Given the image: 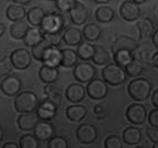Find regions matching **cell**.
I'll use <instances>...</instances> for the list:
<instances>
[{
    "label": "cell",
    "mask_w": 158,
    "mask_h": 148,
    "mask_svg": "<svg viewBox=\"0 0 158 148\" xmlns=\"http://www.w3.org/2000/svg\"><path fill=\"white\" fill-rule=\"evenodd\" d=\"M40 104V100L35 92L30 90L21 91L14 99L15 109L19 114L21 113H32L35 112L38 106Z\"/></svg>",
    "instance_id": "obj_1"
},
{
    "label": "cell",
    "mask_w": 158,
    "mask_h": 148,
    "mask_svg": "<svg viewBox=\"0 0 158 148\" xmlns=\"http://www.w3.org/2000/svg\"><path fill=\"white\" fill-rule=\"evenodd\" d=\"M151 83L144 78H135L133 79L127 86V92L130 97L135 101L147 100L151 95Z\"/></svg>",
    "instance_id": "obj_2"
},
{
    "label": "cell",
    "mask_w": 158,
    "mask_h": 148,
    "mask_svg": "<svg viewBox=\"0 0 158 148\" xmlns=\"http://www.w3.org/2000/svg\"><path fill=\"white\" fill-rule=\"evenodd\" d=\"M101 75H102V80L105 82L113 87L121 86L127 79V74H126L124 67L117 65L115 63L105 65V67L101 71Z\"/></svg>",
    "instance_id": "obj_3"
},
{
    "label": "cell",
    "mask_w": 158,
    "mask_h": 148,
    "mask_svg": "<svg viewBox=\"0 0 158 148\" xmlns=\"http://www.w3.org/2000/svg\"><path fill=\"white\" fill-rule=\"evenodd\" d=\"M65 19L64 16L58 13H49L46 14L41 23V31L48 33H60V31L64 29Z\"/></svg>",
    "instance_id": "obj_4"
},
{
    "label": "cell",
    "mask_w": 158,
    "mask_h": 148,
    "mask_svg": "<svg viewBox=\"0 0 158 148\" xmlns=\"http://www.w3.org/2000/svg\"><path fill=\"white\" fill-rule=\"evenodd\" d=\"M9 58L14 69L19 71L29 69L30 65L32 64V54L24 48H18L13 50L9 55Z\"/></svg>",
    "instance_id": "obj_5"
},
{
    "label": "cell",
    "mask_w": 158,
    "mask_h": 148,
    "mask_svg": "<svg viewBox=\"0 0 158 148\" xmlns=\"http://www.w3.org/2000/svg\"><path fill=\"white\" fill-rule=\"evenodd\" d=\"M73 75H74V79L77 82H82V83L90 82L96 76V69H94V66L92 64H90L88 61L77 63L74 66Z\"/></svg>",
    "instance_id": "obj_6"
},
{
    "label": "cell",
    "mask_w": 158,
    "mask_h": 148,
    "mask_svg": "<svg viewBox=\"0 0 158 148\" xmlns=\"http://www.w3.org/2000/svg\"><path fill=\"white\" fill-rule=\"evenodd\" d=\"M86 95L94 100H101L108 94L107 83L104 80L94 79L86 84Z\"/></svg>",
    "instance_id": "obj_7"
},
{
    "label": "cell",
    "mask_w": 158,
    "mask_h": 148,
    "mask_svg": "<svg viewBox=\"0 0 158 148\" xmlns=\"http://www.w3.org/2000/svg\"><path fill=\"white\" fill-rule=\"evenodd\" d=\"M76 139L83 145H91L97 140L98 131L94 124L83 123L76 129L75 131Z\"/></svg>",
    "instance_id": "obj_8"
},
{
    "label": "cell",
    "mask_w": 158,
    "mask_h": 148,
    "mask_svg": "<svg viewBox=\"0 0 158 148\" xmlns=\"http://www.w3.org/2000/svg\"><path fill=\"white\" fill-rule=\"evenodd\" d=\"M125 116L130 123L134 125H140L147 120V109L143 105L135 103V104L130 105L125 112Z\"/></svg>",
    "instance_id": "obj_9"
},
{
    "label": "cell",
    "mask_w": 158,
    "mask_h": 148,
    "mask_svg": "<svg viewBox=\"0 0 158 148\" xmlns=\"http://www.w3.org/2000/svg\"><path fill=\"white\" fill-rule=\"evenodd\" d=\"M119 15L126 22H134L140 18V5L135 4L131 0H125L119 6Z\"/></svg>",
    "instance_id": "obj_10"
},
{
    "label": "cell",
    "mask_w": 158,
    "mask_h": 148,
    "mask_svg": "<svg viewBox=\"0 0 158 148\" xmlns=\"http://www.w3.org/2000/svg\"><path fill=\"white\" fill-rule=\"evenodd\" d=\"M22 88V82L21 80L18 79L17 76L14 75H8L4 78V80L0 83V89L4 92L6 96L13 97L16 95L19 94Z\"/></svg>",
    "instance_id": "obj_11"
},
{
    "label": "cell",
    "mask_w": 158,
    "mask_h": 148,
    "mask_svg": "<svg viewBox=\"0 0 158 148\" xmlns=\"http://www.w3.org/2000/svg\"><path fill=\"white\" fill-rule=\"evenodd\" d=\"M34 136L41 141H48L55 136V125L49 121H42L40 120L38 124L34 128Z\"/></svg>",
    "instance_id": "obj_12"
},
{
    "label": "cell",
    "mask_w": 158,
    "mask_h": 148,
    "mask_svg": "<svg viewBox=\"0 0 158 148\" xmlns=\"http://www.w3.org/2000/svg\"><path fill=\"white\" fill-rule=\"evenodd\" d=\"M69 14L73 24L80 26L85 24V22L88 21V15H89V13H88V9H86V7L82 2L76 1L75 4H74V6L69 9Z\"/></svg>",
    "instance_id": "obj_13"
},
{
    "label": "cell",
    "mask_w": 158,
    "mask_h": 148,
    "mask_svg": "<svg viewBox=\"0 0 158 148\" xmlns=\"http://www.w3.org/2000/svg\"><path fill=\"white\" fill-rule=\"evenodd\" d=\"M139 47V42L135 39H133L129 36H117L111 46L113 54L118 50H130L134 51Z\"/></svg>",
    "instance_id": "obj_14"
},
{
    "label": "cell",
    "mask_w": 158,
    "mask_h": 148,
    "mask_svg": "<svg viewBox=\"0 0 158 148\" xmlns=\"http://www.w3.org/2000/svg\"><path fill=\"white\" fill-rule=\"evenodd\" d=\"M57 109L58 107L55 104H52L48 99H43L42 101H40L39 106L36 108V115L42 121H50L56 116Z\"/></svg>",
    "instance_id": "obj_15"
},
{
    "label": "cell",
    "mask_w": 158,
    "mask_h": 148,
    "mask_svg": "<svg viewBox=\"0 0 158 148\" xmlns=\"http://www.w3.org/2000/svg\"><path fill=\"white\" fill-rule=\"evenodd\" d=\"M86 89L80 83H72L69 84L66 91H65V96L67 98V100L73 103V104H79L85 98Z\"/></svg>",
    "instance_id": "obj_16"
},
{
    "label": "cell",
    "mask_w": 158,
    "mask_h": 148,
    "mask_svg": "<svg viewBox=\"0 0 158 148\" xmlns=\"http://www.w3.org/2000/svg\"><path fill=\"white\" fill-rule=\"evenodd\" d=\"M39 116L36 113H21L17 117V125L23 131L34 130L35 125L39 122Z\"/></svg>",
    "instance_id": "obj_17"
},
{
    "label": "cell",
    "mask_w": 158,
    "mask_h": 148,
    "mask_svg": "<svg viewBox=\"0 0 158 148\" xmlns=\"http://www.w3.org/2000/svg\"><path fill=\"white\" fill-rule=\"evenodd\" d=\"M137 29L139 32V39L140 41H146L150 39L155 32V24L151 21V18L143 17L140 18L137 22Z\"/></svg>",
    "instance_id": "obj_18"
},
{
    "label": "cell",
    "mask_w": 158,
    "mask_h": 148,
    "mask_svg": "<svg viewBox=\"0 0 158 148\" xmlns=\"http://www.w3.org/2000/svg\"><path fill=\"white\" fill-rule=\"evenodd\" d=\"M58 76H59L58 67H54V66L44 65L43 64L39 70L40 80L46 83V84H54L58 80Z\"/></svg>",
    "instance_id": "obj_19"
},
{
    "label": "cell",
    "mask_w": 158,
    "mask_h": 148,
    "mask_svg": "<svg viewBox=\"0 0 158 148\" xmlns=\"http://www.w3.org/2000/svg\"><path fill=\"white\" fill-rule=\"evenodd\" d=\"M122 138L126 145L137 146L140 144L141 139H142V133H141L140 129L137 126H129L123 131Z\"/></svg>",
    "instance_id": "obj_20"
},
{
    "label": "cell",
    "mask_w": 158,
    "mask_h": 148,
    "mask_svg": "<svg viewBox=\"0 0 158 148\" xmlns=\"http://www.w3.org/2000/svg\"><path fill=\"white\" fill-rule=\"evenodd\" d=\"M63 40L69 46H79L83 41V33L77 27H67L63 33Z\"/></svg>",
    "instance_id": "obj_21"
},
{
    "label": "cell",
    "mask_w": 158,
    "mask_h": 148,
    "mask_svg": "<svg viewBox=\"0 0 158 148\" xmlns=\"http://www.w3.org/2000/svg\"><path fill=\"white\" fill-rule=\"evenodd\" d=\"M42 63L44 65L54 66V67L61 65V49L56 46H51L44 55Z\"/></svg>",
    "instance_id": "obj_22"
},
{
    "label": "cell",
    "mask_w": 158,
    "mask_h": 148,
    "mask_svg": "<svg viewBox=\"0 0 158 148\" xmlns=\"http://www.w3.org/2000/svg\"><path fill=\"white\" fill-rule=\"evenodd\" d=\"M44 16H46V11L42 7H39V6H34L26 11L27 22L34 27L41 26V23H42Z\"/></svg>",
    "instance_id": "obj_23"
},
{
    "label": "cell",
    "mask_w": 158,
    "mask_h": 148,
    "mask_svg": "<svg viewBox=\"0 0 158 148\" xmlns=\"http://www.w3.org/2000/svg\"><path fill=\"white\" fill-rule=\"evenodd\" d=\"M86 113H88V111H86L85 106L80 104L71 105L66 109V116L72 122H80V121H82L86 116Z\"/></svg>",
    "instance_id": "obj_24"
},
{
    "label": "cell",
    "mask_w": 158,
    "mask_h": 148,
    "mask_svg": "<svg viewBox=\"0 0 158 148\" xmlns=\"http://www.w3.org/2000/svg\"><path fill=\"white\" fill-rule=\"evenodd\" d=\"M83 38L89 41V42H94L97 40L100 39L101 34H102V30L99 25L94 24V23H89L85 24V26L83 27Z\"/></svg>",
    "instance_id": "obj_25"
},
{
    "label": "cell",
    "mask_w": 158,
    "mask_h": 148,
    "mask_svg": "<svg viewBox=\"0 0 158 148\" xmlns=\"http://www.w3.org/2000/svg\"><path fill=\"white\" fill-rule=\"evenodd\" d=\"M6 16H7L8 19L11 21L13 23L18 22V21H23V18L26 16V11L22 5L11 4L7 7Z\"/></svg>",
    "instance_id": "obj_26"
},
{
    "label": "cell",
    "mask_w": 158,
    "mask_h": 148,
    "mask_svg": "<svg viewBox=\"0 0 158 148\" xmlns=\"http://www.w3.org/2000/svg\"><path fill=\"white\" fill-rule=\"evenodd\" d=\"M29 29L30 27L27 25V23L23 22V21H18V22H14L10 25V27H9V34L15 40H23L25 38Z\"/></svg>",
    "instance_id": "obj_27"
},
{
    "label": "cell",
    "mask_w": 158,
    "mask_h": 148,
    "mask_svg": "<svg viewBox=\"0 0 158 148\" xmlns=\"http://www.w3.org/2000/svg\"><path fill=\"white\" fill-rule=\"evenodd\" d=\"M94 17L99 23H110L115 17V14H114V11L110 6L101 5L96 9Z\"/></svg>",
    "instance_id": "obj_28"
},
{
    "label": "cell",
    "mask_w": 158,
    "mask_h": 148,
    "mask_svg": "<svg viewBox=\"0 0 158 148\" xmlns=\"http://www.w3.org/2000/svg\"><path fill=\"white\" fill-rule=\"evenodd\" d=\"M110 61V55L108 50L101 44H96L94 46V55L92 57V61L96 65H107Z\"/></svg>",
    "instance_id": "obj_29"
},
{
    "label": "cell",
    "mask_w": 158,
    "mask_h": 148,
    "mask_svg": "<svg viewBox=\"0 0 158 148\" xmlns=\"http://www.w3.org/2000/svg\"><path fill=\"white\" fill-rule=\"evenodd\" d=\"M77 53L74 49L65 48L61 49V66L64 67H73L77 64Z\"/></svg>",
    "instance_id": "obj_30"
},
{
    "label": "cell",
    "mask_w": 158,
    "mask_h": 148,
    "mask_svg": "<svg viewBox=\"0 0 158 148\" xmlns=\"http://www.w3.org/2000/svg\"><path fill=\"white\" fill-rule=\"evenodd\" d=\"M43 40V32L38 27H30L27 33H26L25 38L23 39L24 44L29 47H33L41 42Z\"/></svg>",
    "instance_id": "obj_31"
},
{
    "label": "cell",
    "mask_w": 158,
    "mask_h": 148,
    "mask_svg": "<svg viewBox=\"0 0 158 148\" xmlns=\"http://www.w3.org/2000/svg\"><path fill=\"white\" fill-rule=\"evenodd\" d=\"M76 53H77V56H79L80 59H82V61H90V59H92L94 55V44H90L89 41L88 42L86 41H82L77 46Z\"/></svg>",
    "instance_id": "obj_32"
},
{
    "label": "cell",
    "mask_w": 158,
    "mask_h": 148,
    "mask_svg": "<svg viewBox=\"0 0 158 148\" xmlns=\"http://www.w3.org/2000/svg\"><path fill=\"white\" fill-rule=\"evenodd\" d=\"M127 76H131V78H138L140 76V74L143 72V64H142V61L140 58H138L134 56L133 61L127 64V65L124 67Z\"/></svg>",
    "instance_id": "obj_33"
},
{
    "label": "cell",
    "mask_w": 158,
    "mask_h": 148,
    "mask_svg": "<svg viewBox=\"0 0 158 148\" xmlns=\"http://www.w3.org/2000/svg\"><path fill=\"white\" fill-rule=\"evenodd\" d=\"M113 58H114L115 64L122 66V67H125L127 64H130V63L133 61L134 55H133V51L118 50V51H116V53L113 54Z\"/></svg>",
    "instance_id": "obj_34"
},
{
    "label": "cell",
    "mask_w": 158,
    "mask_h": 148,
    "mask_svg": "<svg viewBox=\"0 0 158 148\" xmlns=\"http://www.w3.org/2000/svg\"><path fill=\"white\" fill-rule=\"evenodd\" d=\"M43 91H44V95H46V99L51 101V103L56 105L57 107L60 106L61 96H60L59 90H58V88H56L55 86H52V84H46Z\"/></svg>",
    "instance_id": "obj_35"
},
{
    "label": "cell",
    "mask_w": 158,
    "mask_h": 148,
    "mask_svg": "<svg viewBox=\"0 0 158 148\" xmlns=\"http://www.w3.org/2000/svg\"><path fill=\"white\" fill-rule=\"evenodd\" d=\"M51 47V44L48 42L47 40L43 39L41 42H39L38 44L33 46L32 50H31V54H32V57L35 58L36 61H42L43 58H44V55L47 53V50Z\"/></svg>",
    "instance_id": "obj_36"
},
{
    "label": "cell",
    "mask_w": 158,
    "mask_h": 148,
    "mask_svg": "<svg viewBox=\"0 0 158 148\" xmlns=\"http://www.w3.org/2000/svg\"><path fill=\"white\" fill-rule=\"evenodd\" d=\"M21 148H39V139L34 134H24L19 139Z\"/></svg>",
    "instance_id": "obj_37"
},
{
    "label": "cell",
    "mask_w": 158,
    "mask_h": 148,
    "mask_svg": "<svg viewBox=\"0 0 158 148\" xmlns=\"http://www.w3.org/2000/svg\"><path fill=\"white\" fill-rule=\"evenodd\" d=\"M47 148H69V141L61 136H54L50 140H48Z\"/></svg>",
    "instance_id": "obj_38"
},
{
    "label": "cell",
    "mask_w": 158,
    "mask_h": 148,
    "mask_svg": "<svg viewBox=\"0 0 158 148\" xmlns=\"http://www.w3.org/2000/svg\"><path fill=\"white\" fill-rule=\"evenodd\" d=\"M123 138L113 134V136H108L105 140V148H123Z\"/></svg>",
    "instance_id": "obj_39"
},
{
    "label": "cell",
    "mask_w": 158,
    "mask_h": 148,
    "mask_svg": "<svg viewBox=\"0 0 158 148\" xmlns=\"http://www.w3.org/2000/svg\"><path fill=\"white\" fill-rule=\"evenodd\" d=\"M13 64L10 61V58H2L0 59V79L1 78H6L13 71Z\"/></svg>",
    "instance_id": "obj_40"
},
{
    "label": "cell",
    "mask_w": 158,
    "mask_h": 148,
    "mask_svg": "<svg viewBox=\"0 0 158 148\" xmlns=\"http://www.w3.org/2000/svg\"><path fill=\"white\" fill-rule=\"evenodd\" d=\"M43 39L47 40L51 46H56V47H58V46L60 44L61 40H63V36H60V33L43 32Z\"/></svg>",
    "instance_id": "obj_41"
},
{
    "label": "cell",
    "mask_w": 158,
    "mask_h": 148,
    "mask_svg": "<svg viewBox=\"0 0 158 148\" xmlns=\"http://www.w3.org/2000/svg\"><path fill=\"white\" fill-rule=\"evenodd\" d=\"M75 2L76 0H55L56 8L60 11H69Z\"/></svg>",
    "instance_id": "obj_42"
},
{
    "label": "cell",
    "mask_w": 158,
    "mask_h": 148,
    "mask_svg": "<svg viewBox=\"0 0 158 148\" xmlns=\"http://www.w3.org/2000/svg\"><path fill=\"white\" fill-rule=\"evenodd\" d=\"M148 121H149L150 126H154V128H157L158 129V108L152 109L151 112H149Z\"/></svg>",
    "instance_id": "obj_43"
},
{
    "label": "cell",
    "mask_w": 158,
    "mask_h": 148,
    "mask_svg": "<svg viewBox=\"0 0 158 148\" xmlns=\"http://www.w3.org/2000/svg\"><path fill=\"white\" fill-rule=\"evenodd\" d=\"M147 136L149 138V140L152 141V142H158V129L157 128H154V126H150L147 129Z\"/></svg>",
    "instance_id": "obj_44"
},
{
    "label": "cell",
    "mask_w": 158,
    "mask_h": 148,
    "mask_svg": "<svg viewBox=\"0 0 158 148\" xmlns=\"http://www.w3.org/2000/svg\"><path fill=\"white\" fill-rule=\"evenodd\" d=\"M94 114L98 116V119L101 120L105 116V106L101 104L96 105L94 107Z\"/></svg>",
    "instance_id": "obj_45"
},
{
    "label": "cell",
    "mask_w": 158,
    "mask_h": 148,
    "mask_svg": "<svg viewBox=\"0 0 158 148\" xmlns=\"http://www.w3.org/2000/svg\"><path fill=\"white\" fill-rule=\"evenodd\" d=\"M151 103L156 108H158V88L151 94Z\"/></svg>",
    "instance_id": "obj_46"
},
{
    "label": "cell",
    "mask_w": 158,
    "mask_h": 148,
    "mask_svg": "<svg viewBox=\"0 0 158 148\" xmlns=\"http://www.w3.org/2000/svg\"><path fill=\"white\" fill-rule=\"evenodd\" d=\"M151 41H152V44L156 48H158V29L155 30L154 34L151 36Z\"/></svg>",
    "instance_id": "obj_47"
},
{
    "label": "cell",
    "mask_w": 158,
    "mask_h": 148,
    "mask_svg": "<svg viewBox=\"0 0 158 148\" xmlns=\"http://www.w3.org/2000/svg\"><path fill=\"white\" fill-rule=\"evenodd\" d=\"M151 64H152V66H155L156 69H158V51L152 55V57H151Z\"/></svg>",
    "instance_id": "obj_48"
},
{
    "label": "cell",
    "mask_w": 158,
    "mask_h": 148,
    "mask_svg": "<svg viewBox=\"0 0 158 148\" xmlns=\"http://www.w3.org/2000/svg\"><path fill=\"white\" fill-rule=\"evenodd\" d=\"M2 148H21V147H19V145L15 144L13 141H9V142H6V144L2 146Z\"/></svg>",
    "instance_id": "obj_49"
},
{
    "label": "cell",
    "mask_w": 158,
    "mask_h": 148,
    "mask_svg": "<svg viewBox=\"0 0 158 148\" xmlns=\"http://www.w3.org/2000/svg\"><path fill=\"white\" fill-rule=\"evenodd\" d=\"M15 4H18V5H22V6H24V5H29L32 2V0H13Z\"/></svg>",
    "instance_id": "obj_50"
},
{
    "label": "cell",
    "mask_w": 158,
    "mask_h": 148,
    "mask_svg": "<svg viewBox=\"0 0 158 148\" xmlns=\"http://www.w3.org/2000/svg\"><path fill=\"white\" fill-rule=\"evenodd\" d=\"M5 31H6V26H5L4 23H0V38L5 34Z\"/></svg>",
    "instance_id": "obj_51"
},
{
    "label": "cell",
    "mask_w": 158,
    "mask_h": 148,
    "mask_svg": "<svg viewBox=\"0 0 158 148\" xmlns=\"http://www.w3.org/2000/svg\"><path fill=\"white\" fill-rule=\"evenodd\" d=\"M96 4H100V5H104V4H107V2H109L110 0H94Z\"/></svg>",
    "instance_id": "obj_52"
},
{
    "label": "cell",
    "mask_w": 158,
    "mask_h": 148,
    "mask_svg": "<svg viewBox=\"0 0 158 148\" xmlns=\"http://www.w3.org/2000/svg\"><path fill=\"white\" fill-rule=\"evenodd\" d=\"M2 139H4V129H2V126L0 125V142H1Z\"/></svg>",
    "instance_id": "obj_53"
},
{
    "label": "cell",
    "mask_w": 158,
    "mask_h": 148,
    "mask_svg": "<svg viewBox=\"0 0 158 148\" xmlns=\"http://www.w3.org/2000/svg\"><path fill=\"white\" fill-rule=\"evenodd\" d=\"M131 1L135 2V4H138V5H141V4H144L147 0H131Z\"/></svg>",
    "instance_id": "obj_54"
},
{
    "label": "cell",
    "mask_w": 158,
    "mask_h": 148,
    "mask_svg": "<svg viewBox=\"0 0 158 148\" xmlns=\"http://www.w3.org/2000/svg\"><path fill=\"white\" fill-rule=\"evenodd\" d=\"M152 148H158V142H155L154 146H152Z\"/></svg>",
    "instance_id": "obj_55"
},
{
    "label": "cell",
    "mask_w": 158,
    "mask_h": 148,
    "mask_svg": "<svg viewBox=\"0 0 158 148\" xmlns=\"http://www.w3.org/2000/svg\"><path fill=\"white\" fill-rule=\"evenodd\" d=\"M135 148H146V147H142V146H139V147H135Z\"/></svg>",
    "instance_id": "obj_56"
},
{
    "label": "cell",
    "mask_w": 158,
    "mask_h": 148,
    "mask_svg": "<svg viewBox=\"0 0 158 148\" xmlns=\"http://www.w3.org/2000/svg\"><path fill=\"white\" fill-rule=\"evenodd\" d=\"M47 1H55V0H47Z\"/></svg>",
    "instance_id": "obj_57"
}]
</instances>
